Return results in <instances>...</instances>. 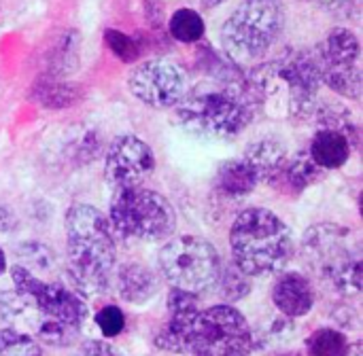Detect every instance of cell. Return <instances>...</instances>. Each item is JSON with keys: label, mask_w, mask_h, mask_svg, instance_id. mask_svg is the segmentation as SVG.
I'll return each mask as SVG.
<instances>
[{"label": "cell", "mask_w": 363, "mask_h": 356, "mask_svg": "<svg viewBox=\"0 0 363 356\" xmlns=\"http://www.w3.org/2000/svg\"><path fill=\"white\" fill-rule=\"evenodd\" d=\"M230 246L232 263L249 278L279 274L296 253L289 227L266 208H247L236 217Z\"/></svg>", "instance_id": "obj_4"}, {"label": "cell", "mask_w": 363, "mask_h": 356, "mask_svg": "<svg viewBox=\"0 0 363 356\" xmlns=\"http://www.w3.org/2000/svg\"><path fill=\"white\" fill-rule=\"evenodd\" d=\"M6 270V259H4V253H2V248H0V274Z\"/></svg>", "instance_id": "obj_37"}, {"label": "cell", "mask_w": 363, "mask_h": 356, "mask_svg": "<svg viewBox=\"0 0 363 356\" xmlns=\"http://www.w3.org/2000/svg\"><path fill=\"white\" fill-rule=\"evenodd\" d=\"M351 151H353V142L342 132L325 130V127L317 130L308 147L311 159L325 172L342 168L349 161Z\"/></svg>", "instance_id": "obj_17"}, {"label": "cell", "mask_w": 363, "mask_h": 356, "mask_svg": "<svg viewBox=\"0 0 363 356\" xmlns=\"http://www.w3.org/2000/svg\"><path fill=\"white\" fill-rule=\"evenodd\" d=\"M325 170H321L306 153H298L296 157H287L281 168L266 180L274 191L289 195V197H298L300 193H304L308 187H313L315 183L323 180Z\"/></svg>", "instance_id": "obj_15"}, {"label": "cell", "mask_w": 363, "mask_h": 356, "mask_svg": "<svg viewBox=\"0 0 363 356\" xmlns=\"http://www.w3.org/2000/svg\"><path fill=\"white\" fill-rule=\"evenodd\" d=\"M349 356H363L362 342H355V344H351V350H349Z\"/></svg>", "instance_id": "obj_35"}, {"label": "cell", "mask_w": 363, "mask_h": 356, "mask_svg": "<svg viewBox=\"0 0 363 356\" xmlns=\"http://www.w3.org/2000/svg\"><path fill=\"white\" fill-rule=\"evenodd\" d=\"M81 59V36L77 30H64L47 57V74L55 76V79H64L68 76L72 70H77Z\"/></svg>", "instance_id": "obj_20"}, {"label": "cell", "mask_w": 363, "mask_h": 356, "mask_svg": "<svg viewBox=\"0 0 363 356\" xmlns=\"http://www.w3.org/2000/svg\"><path fill=\"white\" fill-rule=\"evenodd\" d=\"M96 327L102 331L104 338H117L125 329V314L121 308L108 304L96 312Z\"/></svg>", "instance_id": "obj_31"}, {"label": "cell", "mask_w": 363, "mask_h": 356, "mask_svg": "<svg viewBox=\"0 0 363 356\" xmlns=\"http://www.w3.org/2000/svg\"><path fill=\"white\" fill-rule=\"evenodd\" d=\"M168 32L177 42L194 45L204 36V19L198 11L189 6L177 8L168 19Z\"/></svg>", "instance_id": "obj_23"}, {"label": "cell", "mask_w": 363, "mask_h": 356, "mask_svg": "<svg viewBox=\"0 0 363 356\" xmlns=\"http://www.w3.org/2000/svg\"><path fill=\"white\" fill-rule=\"evenodd\" d=\"M108 223L121 238L162 242L174 234L177 212L162 193L147 189L145 185L128 187L115 189L108 208Z\"/></svg>", "instance_id": "obj_6"}, {"label": "cell", "mask_w": 363, "mask_h": 356, "mask_svg": "<svg viewBox=\"0 0 363 356\" xmlns=\"http://www.w3.org/2000/svg\"><path fill=\"white\" fill-rule=\"evenodd\" d=\"M202 2V6H206V8H215V6H219L221 2H225V0H200Z\"/></svg>", "instance_id": "obj_36"}, {"label": "cell", "mask_w": 363, "mask_h": 356, "mask_svg": "<svg viewBox=\"0 0 363 356\" xmlns=\"http://www.w3.org/2000/svg\"><path fill=\"white\" fill-rule=\"evenodd\" d=\"M302 2L317 6L321 11H328V13H347L351 8H355L359 0H302Z\"/></svg>", "instance_id": "obj_32"}, {"label": "cell", "mask_w": 363, "mask_h": 356, "mask_svg": "<svg viewBox=\"0 0 363 356\" xmlns=\"http://www.w3.org/2000/svg\"><path fill=\"white\" fill-rule=\"evenodd\" d=\"M0 318L9 323L13 329L32 331L40 323L43 314L19 293L15 291H0Z\"/></svg>", "instance_id": "obj_22"}, {"label": "cell", "mask_w": 363, "mask_h": 356, "mask_svg": "<svg viewBox=\"0 0 363 356\" xmlns=\"http://www.w3.org/2000/svg\"><path fill=\"white\" fill-rule=\"evenodd\" d=\"M0 356H43V348L30 333L4 327L0 331Z\"/></svg>", "instance_id": "obj_27"}, {"label": "cell", "mask_w": 363, "mask_h": 356, "mask_svg": "<svg viewBox=\"0 0 363 356\" xmlns=\"http://www.w3.org/2000/svg\"><path fill=\"white\" fill-rule=\"evenodd\" d=\"M283 25L281 2H242L221 25L223 51L238 66H257L279 40Z\"/></svg>", "instance_id": "obj_5"}, {"label": "cell", "mask_w": 363, "mask_h": 356, "mask_svg": "<svg viewBox=\"0 0 363 356\" xmlns=\"http://www.w3.org/2000/svg\"><path fill=\"white\" fill-rule=\"evenodd\" d=\"M160 289V278L155 272L143 263L130 261L117 270V293L130 306L149 304Z\"/></svg>", "instance_id": "obj_16"}, {"label": "cell", "mask_w": 363, "mask_h": 356, "mask_svg": "<svg viewBox=\"0 0 363 356\" xmlns=\"http://www.w3.org/2000/svg\"><path fill=\"white\" fill-rule=\"evenodd\" d=\"M162 276L172 285L194 295L211 291L221 272L217 248L196 236H179L168 240L157 255Z\"/></svg>", "instance_id": "obj_7"}, {"label": "cell", "mask_w": 363, "mask_h": 356, "mask_svg": "<svg viewBox=\"0 0 363 356\" xmlns=\"http://www.w3.org/2000/svg\"><path fill=\"white\" fill-rule=\"evenodd\" d=\"M215 185L217 189L225 195V197H245L249 195L257 185L259 178L253 172V168L240 157V159H230L225 161L215 176Z\"/></svg>", "instance_id": "obj_19"}, {"label": "cell", "mask_w": 363, "mask_h": 356, "mask_svg": "<svg viewBox=\"0 0 363 356\" xmlns=\"http://www.w3.org/2000/svg\"><path fill=\"white\" fill-rule=\"evenodd\" d=\"M104 42L111 49V53L123 64H134L140 57V45L130 34L108 28L104 30Z\"/></svg>", "instance_id": "obj_30"}, {"label": "cell", "mask_w": 363, "mask_h": 356, "mask_svg": "<svg viewBox=\"0 0 363 356\" xmlns=\"http://www.w3.org/2000/svg\"><path fill=\"white\" fill-rule=\"evenodd\" d=\"M321 72L313 51H289L272 62L253 66L249 87L257 108L272 117L308 119L315 113Z\"/></svg>", "instance_id": "obj_1"}, {"label": "cell", "mask_w": 363, "mask_h": 356, "mask_svg": "<svg viewBox=\"0 0 363 356\" xmlns=\"http://www.w3.org/2000/svg\"><path fill=\"white\" fill-rule=\"evenodd\" d=\"M257 113L249 81L221 79L202 83L183 96L177 104L179 121L194 134L206 138H236Z\"/></svg>", "instance_id": "obj_3"}, {"label": "cell", "mask_w": 363, "mask_h": 356, "mask_svg": "<svg viewBox=\"0 0 363 356\" xmlns=\"http://www.w3.org/2000/svg\"><path fill=\"white\" fill-rule=\"evenodd\" d=\"M242 159L253 168V172L257 174L262 183V180H268L281 168V163L287 159V149L281 140L272 136H264V138L253 140L247 147Z\"/></svg>", "instance_id": "obj_18"}, {"label": "cell", "mask_w": 363, "mask_h": 356, "mask_svg": "<svg viewBox=\"0 0 363 356\" xmlns=\"http://www.w3.org/2000/svg\"><path fill=\"white\" fill-rule=\"evenodd\" d=\"M317 117V123L319 127H325V130H336V132H342L351 142L353 147L357 144V123L353 121L351 113L340 106V104H321V106H315V113Z\"/></svg>", "instance_id": "obj_25"}, {"label": "cell", "mask_w": 363, "mask_h": 356, "mask_svg": "<svg viewBox=\"0 0 363 356\" xmlns=\"http://www.w3.org/2000/svg\"><path fill=\"white\" fill-rule=\"evenodd\" d=\"M145 6L149 21L157 28V23H162V0H145Z\"/></svg>", "instance_id": "obj_34"}, {"label": "cell", "mask_w": 363, "mask_h": 356, "mask_svg": "<svg viewBox=\"0 0 363 356\" xmlns=\"http://www.w3.org/2000/svg\"><path fill=\"white\" fill-rule=\"evenodd\" d=\"M359 53V38L349 28L330 30L315 53L321 83L345 98L357 100L362 93Z\"/></svg>", "instance_id": "obj_9"}, {"label": "cell", "mask_w": 363, "mask_h": 356, "mask_svg": "<svg viewBox=\"0 0 363 356\" xmlns=\"http://www.w3.org/2000/svg\"><path fill=\"white\" fill-rule=\"evenodd\" d=\"M155 170L151 147L136 136L115 138L104 155V180L113 189L143 187Z\"/></svg>", "instance_id": "obj_12"}, {"label": "cell", "mask_w": 363, "mask_h": 356, "mask_svg": "<svg viewBox=\"0 0 363 356\" xmlns=\"http://www.w3.org/2000/svg\"><path fill=\"white\" fill-rule=\"evenodd\" d=\"M32 98L40 106L62 110V108H68V106L79 102L81 89L72 83H66L64 79H55V76L45 74L36 81V85L32 89Z\"/></svg>", "instance_id": "obj_21"}, {"label": "cell", "mask_w": 363, "mask_h": 356, "mask_svg": "<svg viewBox=\"0 0 363 356\" xmlns=\"http://www.w3.org/2000/svg\"><path fill=\"white\" fill-rule=\"evenodd\" d=\"M77 333H79L77 327L60 323V321H53V318H47V316H43L40 323L34 329V338L40 344L53 346V348H68V346H72L74 340H77Z\"/></svg>", "instance_id": "obj_26"}, {"label": "cell", "mask_w": 363, "mask_h": 356, "mask_svg": "<svg viewBox=\"0 0 363 356\" xmlns=\"http://www.w3.org/2000/svg\"><path fill=\"white\" fill-rule=\"evenodd\" d=\"M198 314H200L198 295L181 289H172L166 302V318L153 338L155 348L172 355H187L189 333L196 325Z\"/></svg>", "instance_id": "obj_13"}, {"label": "cell", "mask_w": 363, "mask_h": 356, "mask_svg": "<svg viewBox=\"0 0 363 356\" xmlns=\"http://www.w3.org/2000/svg\"><path fill=\"white\" fill-rule=\"evenodd\" d=\"M77 356H123V355H119V352H117L111 344H106V342L91 340V342H85V344L79 348Z\"/></svg>", "instance_id": "obj_33"}, {"label": "cell", "mask_w": 363, "mask_h": 356, "mask_svg": "<svg viewBox=\"0 0 363 356\" xmlns=\"http://www.w3.org/2000/svg\"><path fill=\"white\" fill-rule=\"evenodd\" d=\"M351 342L342 331L336 329H317L306 340L308 356H349Z\"/></svg>", "instance_id": "obj_24"}, {"label": "cell", "mask_w": 363, "mask_h": 356, "mask_svg": "<svg viewBox=\"0 0 363 356\" xmlns=\"http://www.w3.org/2000/svg\"><path fill=\"white\" fill-rule=\"evenodd\" d=\"M128 87L136 100L151 108H172L187 93V74L174 62L149 59L134 66Z\"/></svg>", "instance_id": "obj_11"}, {"label": "cell", "mask_w": 363, "mask_h": 356, "mask_svg": "<svg viewBox=\"0 0 363 356\" xmlns=\"http://www.w3.org/2000/svg\"><path fill=\"white\" fill-rule=\"evenodd\" d=\"M272 304L285 318H302L315 306L313 282L298 272L283 274L272 285Z\"/></svg>", "instance_id": "obj_14"}, {"label": "cell", "mask_w": 363, "mask_h": 356, "mask_svg": "<svg viewBox=\"0 0 363 356\" xmlns=\"http://www.w3.org/2000/svg\"><path fill=\"white\" fill-rule=\"evenodd\" d=\"M17 259H19V265L30 272H38V270L49 272L53 268V253L45 244H38V242L19 244Z\"/></svg>", "instance_id": "obj_29"}, {"label": "cell", "mask_w": 363, "mask_h": 356, "mask_svg": "<svg viewBox=\"0 0 363 356\" xmlns=\"http://www.w3.org/2000/svg\"><path fill=\"white\" fill-rule=\"evenodd\" d=\"M219 289H221V295L228 299V302H240V299H247L253 285H251V278L240 272L234 263L230 265H221V272H219V280H217Z\"/></svg>", "instance_id": "obj_28"}, {"label": "cell", "mask_w": 363, "mask_h": 356, "mask_svg": "<svg viewBox=\"0 0 363 356\" xmlns=\"http://www.w3.org/2000/svg\"><path fill=\"white\" fill-rule=\"evenodd\" d=\"M255 348L253 331L247 318L228 306L200 310L189 333V352L194 356H251Z\"/></svg>", "instance_id": "obj_8"}, {"label": "cell", "mask_w": 363, "mask_h": 356, "mask_svg": "<svg viewBox=\"0 0 363 356\" xmlns=\"http://www.w3.org/2000/svg\"><path fill=\"white\" fill-rule=\"evenodd\" d=\"M242 2H281V0H242Z\"/></svg>", "instance_id": "obj_38"}, {"label": "cell", "mask_w": 363, "mask_h": 356, "mask_svg": "<svg viewBox=\"0 0 363 356\" xmlns=\"http://www.w3.org/2000/svg\"><path fill=\"white\" fill-rule=\"evenodd\" d=\"M68 280L79 295H102L111 285L117 261L108 219L89 204H74L66 212Z\"/></svg>", "instance_id": "obj_2"}, {"label": "cell", "mask_w": 363, "mask_h": 356, "mask_svg": "<svg viewBox=\"0 0 363 356\" xmlns=\"http://www.w3.org/2000/svg\"><path fill=\"white\" fill-rule=\"evenodd\" d=\"M11 278L15 293L26 297L43 316L72 325L77 329L85 323L87 306L77 291H70L60 282H45L19 263L11 268Z\"/></svg>", "instance_id": "obj_10"}]
</instances>
